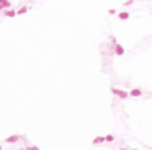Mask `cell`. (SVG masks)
Returning <instances> with one entry per match:
<instances>
[{
	"label": "cell",
	"mask_w": 152,
	"mask_h": 150,
	"mask_svg": "<svg viewBox=\"0 0 152 150\" xmlns=\"http://www.w3.org/2000/svg\"><path fill=\"white\" fill-rule=\"evenodd\" d=\"M111 93H113L115 96L121 98V100H126V98L129 96V93H128V91L121 90V88H116V87H111Z\"/></svg>",
	"instance_id": "6da1fadb"
},
{
	"label": "cell",
	"mask_w": 152,
	"mask_h": 150,
	"mask_svg": "<svg viewBox=\"0 0 152 150\" xmlns=\"http://www.w3.org/2000/svg\"><path fill=\"white\" fill-rule=\"evenodd\" d=\"M20 140H23V137L18 136V134H13V136L5 137V142H7V144H17V142H20Z\"/></svg>",
	"instance_id": "7a4b0ae2"
},
{
	"label": "cell",
	"mask_w": 152,
	"mask_h": 150,
	"mask_svg": "<svg viewBox=\"0 0 152 150\" xmlns=\"http://www.w3.org/2000/svg\"><path fill=\"white\" fill-rule=\"evenodd\" d=\"M129 96H133V98H139V96H142V90H139V88H133V90L129 91Z\"/></svg>",
	"instance_id": "3957f363"
},
{
	"label": "cell",
	"mask_w": 152,
	"mask_h": 150,
	"mask_svg": "<svg viewBox=\"0 0 152 150\" xmlns=\"http://www.w3.org/2000/svg\"><path fill=\"white\" fill-rule=\"evenodd\" d=\"M115 54H116V56H123V54H124V47L121 44H115Z\"/></svg>",
	"instance_id": "277c9868"
},
{
	"label": "cell",
	"mask_w": 152,
	"mask_h": 150,
	"mask_svg": "<svg viewBox=\"0 0 152 150\" xmlns=\"http://www.w3.org/2000/svg\"><path fill=\"white\" fill-rule=\"evenodd\" d=\"M4 15H5L7 18H13V17H17V10H13V8H10V10H5Z\"/></svg>",
	"instance_id": "5b68a950"
},
{
	"label": "cell",
	"mask_w": 152,
	"mask_h": 150,
	"mask_svg": "<svg viewBox=\"0 0 152 150\" xmlns=\"http://www.w3.org/2000/svg\"><path fill=\"white\" fill-rule=\"evenodd\" d=\"M103 142H105V137H103V136H97L95 139L92 140L93 145H100V144H103Z\"/></svg>",
	"instance_id": "8992f818"
},
{
	"label": "cell",
	"mask_w": 152,
	"mask_h": 150,
	"mask_svg": "<svg viewBox=\"0 0 152 150\" xmlns=\"http://www.w3.org/2000/svg\"><path fill=\"white\" fill-rule=\"evenodd\" d=\"M30 10V7H26V5H23V7H20L17 10V15H23V13H26V11Z\"/></svg>",
	"instance_id": "52a82bcc"
},
{
	"label": "cell",
	"mask_w": 152,
	"mask_h": 150,
	"mask_svg": "<svg viewBox=\"0 0 152 150\" xmlns=\"http://www.w3.org/2000/svg\"><path fill=\"white\" fill-rule=\"evenodd\" d=\"M0 5L4 7V10H5V8H8V10H10V7H12V4L8 2V0H0Z\"/></svg>",
	"instance_id": "ba28073f"
},
{
	"label": "cell",
	"mask_w": 152,
	"mask_h": 150,
	"mask_svg": "<svg viewBox=\"0 0 152 150\" xmlns=\"http://www.w3.org/2000/svg\"><path fill=\"white\" fill-rule=\"evenodd\" d=\"M118 17H120V20H128V18H129V13H128V11H120Z\"/></svg>",
	"instance_id": "9c48e42d"
},
{
	"label": "cell",
	"mask_w": 152,
	"mask_h": 150,
	"mask_svg": "<svg viewBox=\"0 0 152 150\" xmlns=\"http://www.w3.org/2000/svg\"><path fill=\"white\" fill-rule=\"evenodd\" d=\"M115 140V136L113 134H108V136H105V142H113Z\"/></svg>",
	"instance_id": "30bf717a"
},
{
	"label": "cell",
	"mask_w": 152,
	"mask_h": 150,
	"mask_svg": "<svg viewBox=\"0 0 152 150\" xmlns=\"http://www.w3.org/2000/svg\"><path fill=\"white\" fill-rule=\"evenodd\" d=\"M25 150H39V147H36V145H26Z\"/></svg>",
	"instance_id": "8fae6325"
},
{
	"label": "cell",
	"mask_w": 152,
	"mask_h": 150,
	"mask_svg": "<svg viewBox=\"0 0 152 150\" xmlns=\"http://www.w3.org/2000/svg\"><path fill=\"white\" fill-rule=\"evenodd\" d=\"M0 11H5V10H4V7H2V5H0Z\"/></svg>",
	"instance_id": "7c38bea8"
},
{
	"label": "cell",
	"mask_w": 152,
	"mask_h": 150,
	"mask_svg": "<svg viewBox=\"0 0 152 150\" xmlns=\"http://www.w3.org/2000/svg\"><path fill=\"white\" fill-rule=\"evenodd\" d=\"M121 150H128V149H121Z\"/></svg>",
	"instance_id": "4fadbf2b"
},
{
	"label": "cell",
	"mask_w": 152,
	"mask_h": 150,
	"mask_svg": "<svg viewBox=\"0 0 152 150\" xmlns=\"http://www.w3.org/2000/svg\"><path fill=\"white\" fill-rule=\"evenodd\" d=\"M0 150H2V145H0Z\"/></svg>",
	"instance_id": "5bb4252c"
},
{
	"label": "cell",
	"mask_w": 152,
	"mask_h": 150,
	"mask_svg": "<svg viewBox=\"0 0 152 150\" xmlns=\"http://www.w3.org/2000/svg\"><path fill=\"white\" fill-rule=\"evenodd\" d=\"M134 150H138V149H134Z\"/></svg>",
	"instance_id": "9a60e30c"
}]
</instances>
